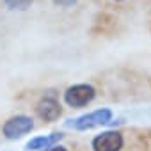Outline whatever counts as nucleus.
<instances>
[{"label":"nucleus","instance_id":"nucleus-1","mask_svg":"<svg viewBox=\"0 0 151 151\" xmlns=\"http://www.w3.org/2000/svg\"><path fill=\"white\" fill-rule=\"evenodd\" d=\"M110 119H112V110H109V109H98V110L89 112V114H86V116H80V117H77V119H69V121L66 123V126L82 132V130H91V128L107 124Z\"/></svg>","mask_w":151,"mask_h":151},{"label":"nucleus","instance_id":"nucleus-2","mask_svg":"<svg viewBox=\"0 0 151 151\" xmlns=\"http://www.w3.org/2000/svg\"><path fill=\"white\" fill-rule=\"evenodd\" d=\"M96 96V91L93 86L89 84H77L69 87L66 93H64V101L73 107V109H80V107H86L89 105Z\"/></svg>","mask_w":151,"mask_h":151},{"label":"nucleus","instance_id":"nucleus-3","mask_svg":"<svg viewBox=\"0 0 151 151\" xmlns=\"http://www.w3.org/2000/svg\"><path fill=\"white\" fill-rule=\"evenodd\" d=\"M32 128H34V121L30 117H27V116H14V117L6 121L2 130H4V135L7 139H20L25 133H29Z\"/></svg>","mask_w":151,"mask_h":151},{"label":"nucleus","instance_id":"nucleus-4","mask_svg":"<svg viewBox=\"0 0 151 151\" xmlns=\"http://www.w3.org/2000/svg\"><path fill=\"white\" fill-rule=\"evenodd\" d=\"M123 147V135L119 132H103L93 140L94 151H119Z\"/></svg>","mask_w":151,"mask_h":151},{"label":"nucleus","instance_id":"nucleus-5","mask_svg":"<svg viewBox=\"0 0 151 151\" xmlns=\"http://www.w3.org/2000/svg\"><path fill=\"white\" fill-rule=\"evenodd\" d=\"M36 110H37V116H39L41 119H45V121H55V119H59V116H60V112H62L59 101H57L53 96H45V98L37 103Z\"/></svg>","mask_w":151,"mask_h":151},{"label":"nucleus","instance_id":"nucleus-6","mask_svg":"<svg viewBox=\"0 0 151 151\" xmlns=\"http://www.w3.org/2000/svg\"><path fill=\"white\" fill-rule=\"evenodd\" d=\"M64 135L55 132V133H50V135H45V137H36L32 140L27 142L25 149L27 151H34V149H48V147H53Z\"/></svg>","mask_w":151,"mask_h":151},{"label":"nucleus","instance_id":"nucleus-7","mask_svg":"<svg viewBox=\"0 0 151 151\" xmlns=\"http://www.w3.org/2000/svg\"><path fill=\"white\" fill-rule=\"evenodd\" d=\"M4 4L14 11V9H27L32 4V0H4Z\"/></svg>","mask_w":151,"mask_h":151},{"label":"nucleus","instance_id":"nucleus-8","mask_svg":"<svg viewBox=\"0 0 151 151\" xmlns=\"http://www.w3.org/2000/svg\"><path fill=\"white\" fill-rule=\"evenodd\" d=\"M77 2H78V0H53V4L59 6V7H71Z\"/></svg>","mask_w":151,"mask_h":151},{"label":"nucleus","instance_id":"nucleus-9","mask_svg":"<svg viewBox=\"0 0 151 151\" xmlns=\"http://www.w3.org/2000/svg\"><path fill=\"white\" fill-rule=\"evenodd\" d=\"M43 151H66V147H62V146H53V147H48V149H43Z\"/></svg>","mask_w":151,"mask_h":151}]
</instances>
